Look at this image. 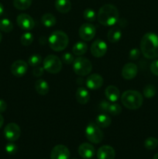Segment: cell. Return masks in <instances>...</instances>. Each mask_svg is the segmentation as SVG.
<instances>
[{"mask_svg":"<svg viewBox=\"0 0 158 159\" xmlns=\"http://www.w3.org/2000/svg\"><path fill=\"white\" fill-rule=\"evenodd\" d=\"M73 159H77V158H73Z\"/></svg>","mask_w":158,"mask_h":159,"instance_id":"obj_45","label":"cell"},{"mask_svg":"<svg viewBox=\"0 0 158 159\" xmlns=\"http://www.w3.org/2000/svg\"><path fill=\"white\" fill-rule=\"evenodd\" d=\"M96 34V29L91 23H84L79 28V37L85 41H90L94 37Z\"/></svg>","mask_w":158,"mask_h":159,"instance_id":"obj_9","label":"cell"},{"mask_svg":"<svg viewBox=\"0 0 158 159\" xmlns=\"http://www.w3.org/2000/svg\"><path fill=\"white\" fill-rule=\"evenodd\" d=\"M91 53L94 57H102L106 54L108 46L106 43L102 40L98 39L94 40L91 46Z\"/></svg>","mask_w":158,"mask_h":159,"instance_id":"obj_11","label":"cell"},{"mask_svg":"<svg viewBox=\"0 0 158 159\" xmlns=\"http://www.w3.org/2000/svg\"><path fill=\"white\" fill-rule=\"evenodd\" d=\"M144 146L148 150H153L158 146V140L153 137H150L145 140Z\"/></svg>","mask_w":158,"mask_h":159,"instance_id":"obj_29","label":"cell"},{"mask_svg":"<svg viewBox=\"0 0 158 159\" xmlns=\"http://www.w3.org/2000/svg\"><path fill=\"white\" fill-rule=\"evenodd\" d=\"M138 73V68L136 64L127 63L122 69V76L126 80H131L134 79Z\"/></svg>","mask_w":158,"mask_h":159,"instance_id":"obj_15","label":"cell"},{"mask_svg":"<svg viewBox=\"0 0 158 159\" xmlns=\"http://www.w3.org/2000/svg\"><path fill=\"white\" fill-rule=\"evenodd\" d=\"M153 159H158V153H156V155L153 156Z\"/></svg>","mask_w":158,"mask_h":159,"instance_id":"obj_43","label":"cell"},{"mask_svg":"<svg viewBox=\"0 0 158 159\" xmlns=\"http://www.w3.org/2000/svg\"><path fill=\"white\" fill-rule=\"evenodd\" d=\"M21 130L19 125L15 123H9L5 127L4 136L7 141L14 142L20 138Z\"/></svg>","mask_w":158,"mask_h":159,"instance_id":"obj_8","label":"cell"},{"mask_svg":"<svg viewBox=\"0 0 158 159\" xmlns=\"http://www.w3.org/2000/svg\"><path fill=\"white\" fill-rule=\"evenodd\" d=\"M2 34L0 33V42L2 41Z\"/></svg>","mask_w":158,"mask_h":159,"instance_id":"obj_44","label":"cell"},{"mask_svg":"<svg viewBox=\"0 0 158 159\" xmlns=\"http://www.w3.org/2000/svg\"><path fill=\"white\" fill-rule=\"evenodd\" d=\"M107 112L109 113L111 115H112V116H117L122 112V107L117 103H115V102H112L111 103L110 102Z\"/></svg>","mask_w":158,"mask_h":159,"instance_id":"obj_32","label":"cell"},{"mask_svg":"<svg viewBox=\"0 0 158 159\" xmlns=\"http://www.w3.org/2000/svg\"><path fill=\"white\" fill-rule=\"evenodd\" d=\"M69 39L68 35L61 30H56L50 35L48 38L49 46L53 51H62L68 47Z\"/></svg>","mask_w":158,"mask_h":159,"instance_id":"obj_4","label":"cell"},{"mask_svg":"<svg viewBox=\"0 0 158 159\" xmlns=\"http://www.w3.org/2000/svg\"><path fill=\"white\" fill-rule=\"evenodd\" d=\"M73 70L77 75H88L92 70V64L86 57H79L73 62Z\"/></svg>","mask_w":158,"mask_h":159,"instance_id":"obj_5","label":"cell"},{"mask_svg":"<svg viewBox=\"0 0 158 159\" xmlns=\"http://www.w3.org/2000/svg\"><path fill=\"white\" fill-rule=\"evenodd\" d=\"M3 123H4V118H3V116L0 114V128L2 127Z\"/></svg>","mask_w":158,"mask_h":159,"instance_id":"obj_41","label":"cell"},{"mask_svg":"<svg viewBox=\"0 0 158 159\" xmlns=\"http://www.w3.org/2000/svg\"><path fill=\"white\" fill-rule=\"evenodd\" d=\"M54 6L56 9L60 13H68L71 9V2L70 0H56Z\"/></svg>","mask_w":158,"mask_h":159,"instance_id":"obj_20","label":"cell"},{"mask_svg":"<svg viewBox=\"0 0 158 159\" xmlns=\"http://www.w3.org/2000/svg\"><path fill=\"white\" fill-rule=\"evenodd\" d=\"M88 51V45L83 41H78L73 46V54L77 56H81L85 54Z\"/></svg>","mask_w":158,"mask_h":159,"instance_id":"obj_24","label":"cell"},{"mask_svg":"<svg viewBox=\"0 0 158 159\" xmlns=\"http://www.w3.org/2000/svg\"><path fill=\"white\" fill-rule=\"evenodd\" d=\"M76 99L77 102L81 105H85L90 100V93L88 90L84 87H79L76 92Z\"/></svg>","mask_w":158,"mask_h":159,"instance_id":"obj_18","label":"cell"},{"mask_svg":"<svg viewBox=\"0 0 158 159\" xmlns=\"http://www.w3.org/2000/svg\"><path fill=\"white\" fill-rule=\"evenodd\" d=\"M156 89L153 85H147L143 89V95L147 99L153 98L156 95Z\"/></svg>","mask_w":158,"mask_h":159,"instance_id":"obj_28","label":"cell"},{"mask_svg":"<svg viewBox=\"0 0 158 159\" xmlns=\"http://www.w3.org/2000/svg\"><path fill=\"white\" fill-rule=\"evenodd\" d=\"M105 95L108 100L112 102H115L119 99V96H120V93L117 87L114 86V85H108L105 89Z\"/></svg>","mask_w":158,"mask_h":159,"instance_id":"obj_19","label":"cell"},{"mask_svg":"<svg viewBox=\"0 0 158 159\" xmlns=\"http://www.w3.org/2000/svg\"><path fill=\"white\" fill-rule=\"evenodd\" d=\"M139 56H140V51L138 48H133V49H132L129 51V57L130 60H137L139 57Z\"/></svg>","mask_w":158,"mask_h":159,"instance_id":"obj_36","label":"cell"},{"mask_svg":"<svg viewBox=\"0 0 158 159\" xmlns=\"http://www.w3.org/2000/svg\"><path fill=\"white\" fill-rule=\"evenodd\" d=\"M61 60L62 61L64 62L66 65H71L74 62V56L71 54V53H64V54H62L61 57Z\"/></svg>","mask_w":158,"mask_h":159,"instance_id":"obj_35","label":"cell"},{"mask_svg":"<svg viewBox=\"0 0 158 159\" xmlns=\"http://www.w3.org/2000/svg\"><path fill=\"white\" fill-rule=\"evenodd\" d=\"M41 22L46 27H52L56 24V18L53 14L45 13L41 17Z\"/></svg>","mask_w":158,"mask_h":159,"instance_id":"obj_25","label":"cell"},{"mask_svg":"<svg viewBox=\"0 0 158 159\" xmlns=\"http://www.w3.org/2000/svg\"><path fill=\"white\" fill-rule=\"evenodd\" d=\"M33 35L29 32H26L22 35L20 38V42L23 46H29L33 41Z\"/></svg>","mask_w":158,"mask_h":159,"instance_id":"obj_30","label":"cell"},{"mask_svg":"<svg viewBox=\"0 0 158 159\" xmlns=\"http://www.w3.org/2000/svg\"><path fill=\"white\" fill-rule=\"evenodd\" d=\"M121 102L125 108L134 110L141 107L143 102V98L139 92L136 90H127L122 93Z\"/></svg>","mask_w":158,"mask_h":159,"instance_id":"obj_3","label":"cell"},{"mask_svg":"<svg viewBox=\"0 0 158 159\" xmlns=\"http://www.w3.org/2000/svg\"><path fill=\"white\" fill-rule=\"evenodd\" d=\"M42 62V57L39 54H32L28 59V64L32 67H37L40 65Z\"/></svg>","mask_w":158,"mask_h":159,"instance_id":"obj_31","label":"cell"},{"mask_svg":"<svg viewBox=\"0 0 158 159\" xmlns=\"http://www.w3.org/2000/svg\"><path fill=\"white\" fill-rule=\"evenodd\" d=\"M70 151L63 144H57L52 149L50 159H69Z\"/></svg>","mask_w":158,"mask_h":159,"instance_id":"obj_13","label":"cell"},{"mask_svg":"<svg viewBox=\"0 0 158 159\" xmlns=\"http://www.w3.org/2000/svg\"><path fill=\"white\" fill-rule=\"evenodd\" d=\"M35 89L38 94L45 96L49 93V84L43 79H38L35 82Z\"/></svg>","mask_w":158,"mask_h":159,"instance_id":"obj_21","label":"cell"},{"mask_svg":"<svg viewBox=\"0 0 158 159\" xmlns=\"http://www.w3.org/2000/svg\"><path fill=\"white\" fill-rule=\"evenodd\" d=\"M11 72L15 77H22L25 75L28 70V64L25 61L17 60L11 65Z\"/></svg>","mask_w":158,"mask_h":159,"instance_id":"obj_12","label":"cell"},{"mask_svg":"<svg viewBox=\"0 0 158 159\" xmlns=\"http://www.w3.org/2000/svg\"><path fill=\"white\" fill-rule=\"evenodd\" d=\"M112 119L108 115L102 113V114L98 115L95 119V124L102 128H106L111 125Z\"/></svg>","mask_w":158,"mask_h":159,"instance_id":"obj_23","label":"cell"},{"mask_svg":"<svg viewBox=\"0 0 158 159\" xmlns=\"http://www.w3.org/2000/svg\"><path fill=\"white\" fill-rule=\"evenodd\" d=\"M98 159H114L116 157V152L114 148L109 145L102 146L97 152Z\"/></svg>","mask_w":158,"mask_h":159,"instance_id":"obj_17","label":"cell"},{"mask_svg":"<svg viewBox=\"0 0 158 159\" xmlns=\"http://www.w3.org/2000/svg\"><path fill=\"white\" fill-rule=\"evenodd\" d=\"M150 71L154 75L158 76V59L152 61L151 65H150Z\"/></svg>","mask_w":158,"mask_h":159,"instance_id":"obj_38","label":"cell"},{"mask_svg":"<svg viewBox=\"0 0 158 159\" xmlns=\"http://www.w3.org/2000/svg\"><path fill=\"white\" fill-rule=\"evenodd\" d=\"M78 154L81 158L90 159L95 154L94 146L89 143H83L78 147Z\"/></svg>","mask_w":158,"mask_h":159,"instance_id":"obj_16","label":"cell"},{"mask_svg":"<svg viewBox=\"0 0 158 159\" xmlns=\"http://www.w3.org/2000/svg\"><path fill=\"white\" fill-rule=\"evenodd\" d=\"M84 18L88 22H94V20L97 18V16H96L95 12H94V9H86L85 11H84Z\"/></svg>","mask_w":158,"mask_h":159,"instance_id":"obj_33","label":"cell"},{"mask_svg":"<svg viewBox=\"0 0 158 159\" xmlns=\"http://www.w3.org/2000/svg\"><path fill=\"white\" fill-rule=\"evenodd\" d=\"M5 149H6V152L9 155H14V154H15L17 152L18 148H17V146L13 142H10L9 141V143H8L6 145Z\"/></svg>","mask_w":158,"mask_h":159,"instance_id":"obj_34","label":"cell"},{"mask_svg":"<svg viewBox=\"0 0 158 159\" xmlns=\"http://www.w3.org/2000/svg\"><path fill=\"white\" fill-rule=\"evenodd\" d=\"M103 78L99 74H91L87 78L85 81L87 87L91 90H95L100 89L103 85Z\"/></svg>","mask_w":158,"mask_h":159,"instance_id":"obj_14","label":"cell"},{"mask_svg":"<svg viewBox=\"0 0 158 159\" xmlns=\"http://www.w3.org/2000/svg\"><path fill=\"white\" fill-rule=\"evenodd\" d=\"M140 51L148 59L158 57V35L154 33H147L140 41Z\"/></svg>","mask_w":158,"mask_h":159,"instance_id":"obj_1","label":"cell"},{"mask_svg":"<svg viewBox=\"0 0 158 159\" xmlns=\"http://www.w3.org/2000/svg\"><path fill=\"white\" fill-rule=\"evenodd\" d=\"M85 133L87 139L93 144H99L103 140V132L94 123H89L87 125Z\"/></svg>","mask_w":158,"mask_h":159,"instance_id":"obj_6","label":"cell"},{"mask_svg":"<svg viewBox=\"0 0 158 159\" xmlns=\"http://www.w3.org/2000/svg\"><path fill=\"white\" fill-rule=\"evenodd\" d=\"M6 108H7V104L2 99H0V113H3L6 110Z\"/></svg>","mask_w":158,"mask_h":159,"instance_id":"obj_40","label":"cell"},{"mask_svg":"<svg viewBox=\"0 0 158 159\" xmlns=\"http://www.w3.org/2000/svg\"><path fill=\"white\" fill-rule=\"evenodd\" d=\"M108 40L110 43H115L119 41L122 37V31L119 27H112L108 32Z\"/></svg>","mask_w":158,"mask_h":159,"instance_id":"obj_22","label":"cell"},{"mask_svg":"<svg viewBox=\"0 0 158 159\" xmlns=\"http://www.w3.org/2000/svg\"><path fill=\"white\" fill-rule=\"evenodd\" d=\"M43 72H44V68H43V67H34L33 70V75L34 76H36V77H40V76L43 75Z\"/></svg>","mask_w":158,"mask_h":159,"instance_id":"obj_37","label":"cell"},{"mask_svg":"<svg viewBox=\"0 0 158 159\" xmlns=\"http://www.w3.org/2000/svg\"><path fill=\"white\" fill-rule=\"evenodd\" d=\"M90 159H91V158H90Z\"/></svg>","mask_w":158,"mask_h":159,"instance_id":"obj_46","label":"cell"},{"mask_svg":"<svg viewBox=\"0 0 158 159\" xmlns=\"http://www.w3.org/2000/svg\"><path fill=\"white\" fill-rule=\"evenodd\" d=\"M17 25L23 30H31L35 26L33 19L26 13H21L16 18Z\"/></svg>","mask_w":158,"mask_h":159,"instance_id":"obj_10","label":"cell"},{"mask_svg":"<svg viewBox=\"0 0 158 159\" xmlns=\"http://www.w3.org/2000/svg\"><path fill=\"white\" fill-rule=\"evenodd\" d=\"M3 12H4V7H3L2 4L0 2V16L3 14Z\"/></svg>","mask_w":158,"mask_h":159,"instance_id":"obj_42","label":"cell"},{"mask_svg":"<svg viewBox=\"0 0 158 159\" xmlns=\"http://www.w3.org/2000/svg\"><path fill=\"white\" fill-rule=\"evenodd\" d=\"M32 0H13V6L19 10H25L30 7Z\"/></svg>","mask_w":158,"mask_h":159,"instance_id":"obj_26","label":"cell"},{"mask_svg":"<svg viewBox=\"0 0 158 159\" xmlns=\"http://www.w3.org/2000/svg\"><path fill=\"white\" fill-rule=\"evenodd\" d=\"M13 30V24L9 19L0 20V30L5 33H10Z\"/></svg>","mask_w":158,"mask_h":159,"instance_id":"obj_27","label":"cell"},{"mask_svg":"<svg viewBox=\"0 0 158 159\" xmlns=\"http://www.w3.org/2000/svg\"><path fill=\"white\" fill-rule=\"evenodd\" d=\"M43 67L45 71L50 74H57L62 69V62L58 57L50 54L43 60Z\"/></svg>","mask_w":158,"mask_h":159,"instance_id":"obj_7","label":"cell"},{"mask_svg":"<svg viewBox=\"0 0 158 159\" xmlns=\"http://www.w3.org/2000/svg\"><path fill=\"white\" fill-rule=\"evenodd\" d=\"M109 103L110 102H107V101H102V102L100 103L101 110L104 112L108 111V105H109Z\"/></svg>","mask_w":158,"mask_h":159,"instance_id":"obj_39","label":"cell"},{"mask_svg":"<svg viewBox=\"0 0 158 159\" xmlns=\"http://www.w3.org/2000/svg\"><path fill=\"white\" fill-rule=\"evenodd\" d=\"M119 10L112 4H105L99 9L97 19L100 24L105 26H113L119 20Z\"/></svg>","mask_w":158,"mask_h":159,"instance_id":"obj_2","label":"cell"}]
</instances>
